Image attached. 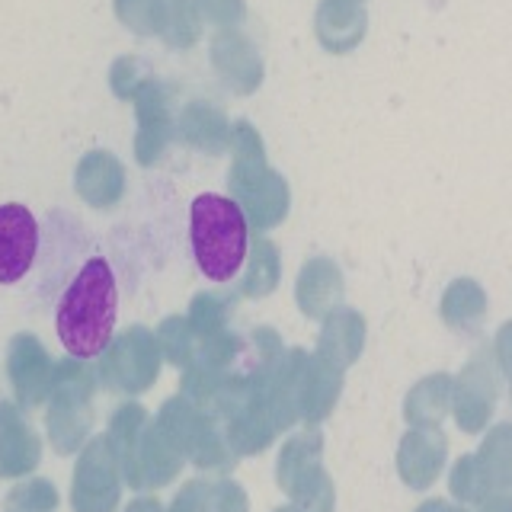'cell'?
<instances>
[{
  "instance_id": "1",
  "label": "cell",
  "mask_w": 512,
  "mask_h": 512,
  "mask_svg": "<svg viewBox=\"0 0 512 512\" xmlns=\"http://www.w3.org/2000/svg\"><path fill=\"white\" fill-rule=\"evenodd\" d=\"M116 311H119V288L112 266L103 256H93L74 282L64 288L58 301V340L74 359H96L103 356L112 343V330H116Z\"/></svg>"
},
{
  "instance_id": "2",
  "label": "cell",
  "mask_w": 512,
  "mask_h": 512,
  "mask_svg": "<svg viewBox=\"0 0 512 512\" xmlns=\"http://www.w3.org/2000/svg\"><path fill=\"white\" fill-rule=\"evenodd\" d=\"M231 196L244 208L247 221L256 231L279 228L292 205V192L282 176L269 167L260 132L250 122H234L231 128Z\"/></svg>"
},
{
  "instance_id": "3",
  "label": "cell",
  "mask_w": 512,
  "mask_h": 512,
  "mask_svg": "<svg viewBox=\"0 0 512 512\" xmlns=\"http://www.w3.org/2000/svg\"><path fill=\"white\" fill-rule=\"evenodd\" d=\"M247 215L234 199L205 192L192 202L189 212V237H192V256L202 269L205 279L212 282H231L237 269L247 260L250 234H247Z\"/></svg>"
},
{
  "instance_id": "4",
  "label": "cell",
  "mask_w": 512,
  "mask_h": 512,
  "mask_svg": "<svg viewBox=\"0 0 512 512\" xmlns=\"http://www.w3.org/2000/svg\"><path fill=\"white\" fill-rule=\"evenodd\" d=\"M93 388L96 378L84 365V359H68L55 365L52 394H48V439L58 455H71L87 445L93 426Z\"/></svg>"
},
{
  "instance_id": "5",
  "label": "cell",
  "mask_w": 512,
  "mask_h": 512,
  "mask_svg": "<svg viewBox=\"0 0 512 512\" xmlns=\"http://www.w3.org/2000/svg\"><path fill=\"white\" fill-rule=\"evenodd\" d=\"M157 423L170 436V442L183 452V458H189L196 468L224 471L234 464V448L228 436H224L221 423L199 404H192L186 394L170 397L160 407Z\"/></svg>"
},
{
  "instance_id": "6",
  "label": "cell",
  "mask_w": 512,
  "mask_h": 512,
  "mask_svg": "<svg viewBox=\"0 0 512 512\" xmlns=\"http://www.w3.org/2000/svg\"><path fill=\"white\" fill-rule=\"evenodd\" d=\"M324 439L317 432H301L285 442L279 455V487L295 500L298 512H333V480L320 468Z\"/></svg>"
},
{
  "instance_id": "7",
  "label": "cell",
  "mask_w": 512,
  "mask_h": 512,
  "mask_svg": "<svg viewBox=\"0 0 512 512\" xmlns=\"http://www.w3.org/2000/svg\"><path fill=\"white\" fill-rule=\"evenodd\" d=\"M160 343L151 330L128 327L119 340H112L100 362V381L109 391L141 394L157 381L160 372Z\"/></svg>"
},
{
  "instance_id": "8",
  "label": "cell",
  "mask_w": 512,
  "mask_h": 512,
  "mask_svg": "<svg viewBox=\"0 0 512 512\" xmlns=\"http://www.w3.org/2000/svg\"><path fill=\"white\" fill-rule=\"evenodd\" d=\"M122 471L116 452L106 436H96L84 445L74 471V490L71 503L74 512H116L119 493H122Z\"/></svg>"
},
{
  "instance_id": "9",
  "label": "cell",
  "mask_w": 512,
  "mask_h": 512,
  "mask_svg": "<svg viewBox=\"0 0 512 512\" xmlns=\"http://www.w3.org/2000/svg\"><path fill=\"white\" fill-rule=\"evenodd\" d=\"M496 397H500V365H493L487 352L474 356L455 378L452 413L461 432H480L493 416Z\"/></svg>"
},
{
  "instance_id": "10",
  "label": "cell",
  "mask_w": 512,
  "mask_h": 512,
  "mask_svg": "<svg viewBox=\"0 0 512 512\" xmlns=\"http://www.w3.org/2000/svg\"><path fill=\"white\" fill-rule=\"evenodd\" d=\"M180 468H183V452L170 442V436L154 420L144 426L132 458H128V464L122 468V477L128 480L132 490H157V487H167L170 480L180 474Z\"/></svg>"
},
{
  "instance_id": "11",
  "label": "cell",
  "mask_w": 512,
  "mask_h": 512,
  "mask_svg": "<svg viewBox=\"0 0 512 512\" xmlns=\"http://www.w3.org/2000/svg\"><path fill=\"white\" fill-rule=\"evenodd\" d=\"M135 116H138V135H135V157L138 164L151 167L167 151V144L176 132L173 109H170V90L160 80H148L135 93Z\"/></svg>"
},
{
  "instance_id": "12",
  "label": "cell",
  "mask_w": 512,
  "mask_h": 512,
  "mask_svg": "<svg viewBox=\"0 0 512 512\" xmlns=\"http://www.w3.org/2000/svg\"><path fill=\"white\" fill-rule=\"evenodd\" d=\"M39 224L26 205H0V285L20 282L36 263Z\"/></svg>"
},
{
  "instance_id": "13",
  "label": "cell",
  "mask_w": 512,
  "mask_h": 512,
  "mask_svg": "<svg viewBox=\"0 0 512 512\" xmlns=\"http://www.w3.org/2000/svg\"><path fill=\"white\" fill-rule=\"evenodd\" d=\"M7 372L16 391V400L23 407H39L52 394L55 362L48 359L45 346L32 333H16L7 352Z\"/></svg>"
},
{
  "instance_id": "14",
  "label": "cell",
  "mask_w": 512,
  "mask_h": 512,
  "mask_svg": "<svg viewBox=\"0 0 512 512\" xmlns=\"http://www.w3.org/2000/svg\"><path fill=\"white\" fill-rule=\"evenodd\" d=\"M212 64L218 77L228 84L234 93L250 96L260 90L266 68L263 58L256 52V45L237 29H218L212 39Z\"/></svg>"
},
{
  "instance_id": "15",
  "label": "cell",
  "mask_w": 512,
  "mask_h": 512,
  "mask_svg": "<svg viewBox=\"0 0 512 512\" xmlns=\"http://www.w3.org/2000/svg\"><path fill=\"white\" fill-rule=\"evenodd\" d=\"M448 442L439 426H413L397 445V474L407 487L426 490L439 480L445 468Z\"/></svg>"
},
{
  "instance_id": "16",
  "label": "cell",
  "mask_w": 512,
  "mask_h": 512,
  "mask_svg": "<svg viewBox=\"0 0 512 512\" xmlns=\"http://www.w3.org/2000/svg\"><path fill=\"white\" fill-rule=\"evenodd\" d=\"M368 29V13L356 0H320L314 16L317 42L327 48L330 55L352 52Z\"/></svg>"
},
{
  "instance_id": "17",
  "label": "cell",
  "mask_w": 512,
  "mask_h": 512,
  "mask_svg": "<svg viewBox=\"0 0 512 512\" xmlns=\"http://www.w3.org/2000/svg\"><path fill=\"white\" fill-rule=\"evenodd\" d=\"M42 442L23 413L0 400V477H23L39 464Z\"/></svg>"
},
{
  "instance_id": "18",
  "label": "cell",
  "mask_w": 512,
  "mask_h": 512,
  "mask_svg": "<svg viewBox=\"0 0 512 512\" xmlns=\"http://www.w3.org/2000/svg\"><path fill=\"white\" fill-rule=\"evenodd\" d=\"M74 186L80 199L93 208H109L122 199L125 192V167L109 151H90L77 164Z\"/></svg>"
},
{
  "instance_id": "19",
  "label": "cell",
  "mask_w": 512,
  "mask_h": 512,
  "mask_svg": "<svg viewBox=\"0 0 512 512\" xmlns=\"http://www.w3.org/2000/svg\"><path fill=\"white\" fill-rule=\"evenodd\" d=\"M231 122L228 116L215 106V103H205V100H196L189 103L180 119H176V132L183 135L186 144H192L196 151H205V154H221L231 148Z\"/></svg>"
},
{
  "instance_id": "20",
  "label": "cell",
  "mask_w": 512,
  "mask_h": 512,
  "mask_svg": "<svg viewBox=\"0 0 512 512\" xmlns=\"http://www.w3.org/2000/svg\"><path fill=\"white\" fill-rule=\"evenodd\" d=\"M362 346H365V320L359 311L336 308L333 314L324 317L317 356H324L327 362L340 365L346 372V368L362 356Z\"/></svg>"
},
{
  "instance_id": "21",
  "label": "cell",
  "mask_w": 512,
  "mask_h": 512,
  "mask_svg": "<svg viewBox=\"0 0 512 512\" xmlns=\"http://www.w3.org/2000/svg\"><path fill=\"white\" fill-rule=\"evenodd\" d=\"M295 298L308 317H327L343 298V272L333 260H311L301 269Z\"/></svg>"
},
{
  "instance_id": "22",
  "label": "cell",
  "mask_w": 512,
  "mask_h": 512,
  "mask_svg": "<svg viewBox=\"0 0 512 512\" xmlns=\"http://www.w3.org/2000/svg\"><path fill=\"white\" fill-rule=\"evenodd\" d=\"M452 394H455V378L452 375H426L416 381L407 400H404V416L410 426H439L448 410H452Z\"/></svg>"
},
{
  "instance_id": "23",
  "label": "cell",
  "mask_w": 512,
  "mask_h": 512,
  "mask_svg": "<svg viewBox=\"0 0 512 512\" xmlns=\"http://www.w3.org/2000/svg\"><path fill=\"white\" fill-rule=\"evenodd\" d=\"M439 311L455 333H477L487 317V292L474 279H455L445 288Z\"/></svg>"
},
{
  "instance_id": "24",
  "label": "cell",
  "mask_w": 512,
  "mask_h": 512,
  "mask_svg": "<svg viewBox=\"0 0 512 512\" xmlns=\"http://www.w3.org/2000/svg\"><path fill=\"white\" fill-rule=\"evenodd\" d=\"M247 496L231 480L208 484V480H189L176 493L170 512H247Z\"/></svg>"
},
{
  "instance_id": "25",
  "label": "cell",
  "mask_w": 512,
  "mask_h": 512,
  "mask_svg": "<svg viewBox=\"0 0 512 512\" xmlns=\"http://www.w3.org/2000/svg\"><path fill=\"white\" fill-rule=\"evenodd\" d=\"M343 391V368L327 362L324 356H311L308 384H304V420L320 423L327 420Z\"/></svg>"
},
{
  "instance_id": "26",
  "label": "cell",
  "mask_w": 512,
  "mask_h": 512,
  "mask_svg": "<svg viewBox=\"0 0 512 512\" xmlns=\"http://www.w3.org/2000/svg\"><path fill=\"white\" fill-rule=\"evenodd\" d=\"M202 16L192 0H160V26L157 36L170 48H192L199 42Z\"/></svg>"
},
{
  "instance_id": "27",
  "label": "cell",
  "mask_w": 512,
  "mask_h": 512,
  "mask_svg": "<svg viewBox=\"0 0 512 512\" xmlns=\"http://www.w3.org/2000/svg\"><path fill=\"white\" fill-rule=\"evenodd\" d=\"M282 276V260H279V247L266 237H256L250 247V263H247V276L240 292L247 298H263L269 292H276Z\"/></svg>"
},
{
  "instance_id": "28",
  "label": "cell",
  "mask_w": 512,
  "mask_h": 512,
  "mask_svg": "<svg viewBox=\"0 0 512 512\" xmlns=\"http://www.w3.org/2000/svg\"><path fill=\"white\" fill-rule=\"evenodd\" d=\"M496 490H512V423H500L487 432L477 452Z\"/></svg>"
},
{
  "instance_id": "29",
  "label": "cell",
  "mask_w": 512,
  "mask_h": 512,
  "mask_svg": "<svg viewBox=\"0 0 512 512\" xmlns=\"http://www.w3.org/2000/svg\"><path fill=\"white\" fill-rule=\"evenodd\" d=\"M448 490L458 503H468V506H477L493 487V480L487 474V468L480 464L477 455H461L452 468V477H448Z\"/></svg>"
},
{
  "instance_id": "30",
  "label": "cell",
  "mask_w": 512,
  "mask_h": 512,
  "mask_svg": "<svg viewBox=\"0 0 512 512\" xmlns=\"http://www.w3.org/2000/svg\"><path fill=\"white\" fill-rule=\"evenodd\" d=\"M157 343H160V352H164L173 365L189 368L192 359H196L199 336L192 330L189 317H167L157 330Z\"/></svg>"
},
{
  "instance_id": "31",
  "label": "cell",
  "mask_w": 512,
  "mask_h": 512,
  "mask_svg": "<svg viewBox=\"0 0 512 512\" xmlns=\"http://www.w3.org/2000/svg\"><path fill=\"white\" fill-rule=\"evenodd\" d=\"M228 317H231V301L228 298L196 295L189 304V324H192V330H196L199 340H205V336H215V333H224Z\"/></svg>"
},
{
  "instance_id": "32",
  "label": "cell",
  "mask_w": 512,
  "mask_h": 512,
  "mask_svg": "<svg viewBox=\"0 0 512 512\" xmlns=\"http://www.w3.org/2000/svg\"><path fill=\"white\" fill-rule=\"evenodd\" d=\"M58 506V490L48 480H29V484L13 487L4 512H55Z\"/></svg>"
},
{
  "instance_id": "33",
  "label": "cell",
  "mask_w": 512,
  "mask_h": 512,
  "mask_svg": "<svg viewBox=\"0 0 512 512\" xmlns=\"http://www.w3.org/2000/svg\"><path fill=\"white\" fill-rule=\"evenodd\" d=\"M119 23L138 36H157L160 26V0H116Z\"/></svg>"
},
{
  "instance_id": "34",
  "label": "cell",
  "mask_w": 512,
  "mask_h": 512,
  "mask_svg": "<svg viewBox=\"0 0 512 512\" xmlns=\"http://www.w3.org/2000/svg\"><path fill=\"white\" fill-rule=\"evenodd\" d=\"M151 74L144 68V61L135 58V55H122L116 58L109 71V84H112V93L119 96V100H135V93L148 84Z\"/></svg>"
},
{
  "instance_id": "35",
  "label": "cell",
  "mask_w": 512,
  "mask_h": 512,
  "mask_svg": "<svg viewBox=\"0 0 512 512\" xmlns=\"http://www.w3.org/2000/svg\"><path fill=\"white\" fill-rule=\"evenodd\" d=\"M192 4H196L205 23H212L218 29H234L247 13L244 0H192Z\"/></svg>"
},
{
  "instance_id": "36",
  "label": "cell",
  "mask_w": 512,
  "mask_h": 512,
  "mask_svg": "<svg viewBox=\"0 0 512 512\" xmlns=\"http://www.w3.org/2000/svg\"><path fill=\"white\" fill-rule=\"evenodd\" d=\"M493 356H496V365H500V372L509 375L512 372V320H506V324L500 327V333H496Z\"/></svg>"
},
{
  "instance_id": "37",
  "label": "cell",
  "mask_w": 512,
  "mask_h": 512,
  "mask_svg": "<svg viewBox=\"0 0 512 512\" xmlns=\"http://www.w3.org/2000/svg\"><path fill=\"white\" fill-rule=\"evenodd\" d=\"M477 512H512V490H490L477 503Z\"/></svg>"
},
{
  "instance_id": "38",
  "label": "cell",
  "mask_w": 512,
  "mask_h": 512,
  "mask_svg": "<svg viewBox=\"0 0 512 512\" xmlns=\"http://www.w3.org/2000/svg\"><path fill=\"white\" fill-rule=\"evenodd\" d=\"M416 512H468V509H461V506H452V503H445V500H426Z\"/></svg>"
},
{
  "instance_id": "39",
  "label": "cell",
  "mask_w": 512,
  "mask_h": 512,
  "mask_svg": "<svg viewBox=\"0 0 512 512\" xmlns=\"http://www.w3.org/2000/svg\"><path fill=\"white\" fill-rule=\"evenodd\" d=\"M509 400H512V372H509Z\"/></svg>"
},
{
  "instance_id": "40",
  "label": "cell",
  "mask_w": 512,
  "mask_h": 512,
  "mask_svg": "<svg viewBox=\"0 0 512 512\" xmlns=\"http://www.w3.org/2000/svg\"><path fill=\"white\" fill-rule=\"evenodd\" d=\"M276 512H298V509H276Z\"/></svg>"
},
{
  "instance_id": "41",
  "label": "cell",
  "mask_w": 512,
  "mask_h": 512,
  "mask_svg": "<svg viewBox=\"0 0 512 512\" xmlns=\"http://www.w3.org/2000/svg\"><path fill=\"white\" fill-rule=\"evenodd\" d=\"M356 4H362V0H356Z\"/></svg>"
}]
</instances>
